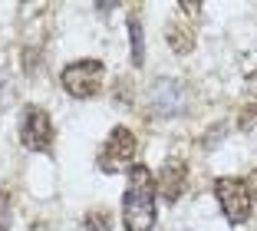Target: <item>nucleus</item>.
Listing matches in <instances>:
<instances>
[{
    "instance_id": "8",
    "label": "nucleus",
    "mask_w": 257,
    "mask_h": 231,
    "mask_svg": "<svg viewBox=\"0 0 257 231\" xmlns=\"http://www.w3.org/2000/svg\"><path fill=\"white\" fill-rule=\"evenodd\" d=\"M257 122V73L247 80V96H244V106H241V119L237 126L241 129H250Z\"/></svg>"
},
{
    "instance_id": "4",
    "label": "nucleus",
    "mask_w": 257,
    "mask_h": 231,
    "mask_svg": "<svg viewBox=\"0 0 257 231\" xmlns=\"http://www.w3.org/2000/svg\"><path fill=\"white\" fill-rule=\"evenodd\" d=\"M214 195H218V205H221V211H224V218L231 224H244L250 218L247 182H241V179H218L214 182Z\"/></svg>"
},
{
    "instance_id": "1",
    "label": "nucleus",
    "mask_w": 257,
    "mask_h": 231,
    "mask_svg": "<svg viewBox=\"0 0 257 231\" xmlns=\"http://www.w3.org/2000/svg\"><path fill=\"white\" fill-rule=\"evenodd\" d=\"M155 179L145 165H132L128 188L122 195V224L128 231H152L155 224Z\"/></svg>"
},
{
    "instance_id": "12",
    "label": "nucleus",
    "mask_w": 257,
    "mask_h": 231,
    "mask_svg": "<svg viewBox=\"0 0 257 231\" xmlns=\"http://www.w3.org/2000/svg\"><path fill=\"white\" fill-rule=\"evenodd\" d=\"M10 228V198L7 192H0V231Z\"/></svg>"
},
{
    "instance_id": "10",
    "label": "nucleus",
    "mask_w": 257,
    "mask_h": 231,
    "mask_svg": "<svg viewBox=\"0 0 257 231\" xmlns=\"http://www.w3.org/2000/svg\"><path fill=\"white\" fill-rule=\"evenodd\" d=\"M128 37H132V63H136V66H142V60H145V43H142V23H139V17H132V20H128Z\"/></svg>"
},
{
    "instance_id": "6",
    "label": "nucleus",
    "mask_w": 257,
    "mask_h": 231,
    "mask_svg": "<svg viewBox=\"0 0 257 231\" xmlns=\"http://www.w3.org/2000/svg\"><path fill=\"white\" fill-rule=\"evenodd\" d=\"M185 182H188V165L182 162V159H165V165H162L159 179H155V188H159V195L168 201V205H175V201L185 195Z\"/></svg>"
},
{
    "instance_id": "2",
    "label": "nucleus",
    "mask_w": 257,
    "mask_h": 231,
    "mask_svg": "<svg viewBox=\"0 0 257 231\" xmlns=\"http://www.w3.org/2000/svg\"><path fill=\"white\" fill-rule=\"evenodd\" d=\"M136 152H139L136 135L128 132L125 126H115L112 132H109L102 152H99V169L106 172V175L125 172V169H132V165H136Z\"/></svg>"
},
{
    "instance_id": "7",
    "label": "nucleus",
    "mask_w": 257,
    "mask_h": 231,
    "mask_svg": "<svg viewBox=\"0 0 257 231\" xmlns=\"http://www.w3.org/2000/svg\"><path fill=\"white\" fill-rule=\"evenodd\" d=\"M182 86L175 80H159L152 86V109L159 112V116H175V112H182Z\"/></svg>"
},
{
    "instance_id": "3",
    "label": "nucleus",
    "mask_w": 257,
    "mask_h": 231,
    "mask_svg": "<svg viewBox=\"0 0 257 231\" xmlns=\"http://www.w3.org/2000/svg\"><path fill=\"white\" fill-rule=\"evenodd\" d=\"M102 73L106 69H102L99 60H79V63L63 69L60 83L73 99H92L99 93V86H102Z\"/></svg>"
},
{
    "instance_id": "5",
    "label": "nucleus",
    "mask_w": 257,
    "mask_h": 231,
    "mask_svg": "<svg viewBox=\"0 0 257 231\" xmlns=\"http://www.w3.org/2000/svg\"><path fill=\"white\" fill-rule=\"evenodd\" d=\"M20 142L30 152H46L53 145V119L50 112L40 106H27L23 109V122H20Z\"/></svg>"
},
{
    "instance_id": "9",
    "label": "nucleus",
    "mask_w": 257,
    "mask_h": 231,
    "mask_svg": "<svg viewBox=\"0 0 257 231\" xmlns=\"http://www.w3.org/2000/svg\"><path fill=\"white\" fill-rule=\"evenodd\" d=\"M168 43H172L175 53H191V46H195V33L175 20L172 27H168Z\"/></svg>"
},
{
    "instance_id": "11",
    "label": "nucleus",
    "mask_w": 257,
    "mask_h": 231,
    "mask_svg": "<svg viewBox=\"0 0 257 231\" xmlns=\"http://www.w3.org/2000/svg\"><path fill=\"white\" fill-rule=\"evenodd\" d=\"M83 224H86V231H109L112 228V218H109L102 208H92L89 215L83 218Z\"/></svg>"
},
{
    "instance_id": "13",
    "label": "nucleus",
    "mask_w": 257,
    "mask_h": 231,
    "mask_svg": "<svg viewBox=\"0 0 257 231\" xmlns=\"http://www.w3.org/2000/svg\"><path fill=\"white\" fill-rule=\"evenodd\" d=\"M247 192H250V198L257 201V172H250V179H247Z\"/></svg>"
}]
</instances>
